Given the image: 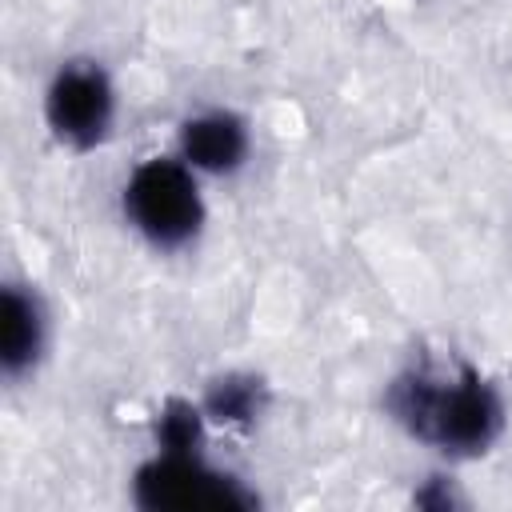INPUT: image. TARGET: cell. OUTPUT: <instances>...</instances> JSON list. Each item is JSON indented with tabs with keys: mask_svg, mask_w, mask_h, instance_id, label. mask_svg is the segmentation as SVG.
Segmentation results:
<instances>
[{
	"mask_svg": "<svg viewBox=\"0 0 512 512\" xmlns=\"http://www.w3.org/2000/svg\"><path fill=\"white\" fill-rule=\"evenodd\" d=\"M388 416L420 444L480 456L504 432V400L472 364H412L384 392Z\"/></svg>",
	"mask_w": 512,
	"mask_h": 512,
	"instance_id": "6da1fadb",
	"label": "cell"
},
{
	"mask_svg": "<svg viewBox=\"0 0 512 512\" xmlns=\"http://www.w3.org/2000/svg\"><path fill=\"white\" fill-rule=\"evenodd\" d=\"M124 216L156 248H184L204 224V196L188 160L152 156L124 180Z\"/></svg>",
	"mask_w": 512,
	"mask_h": 512,
	"instance_id": "7a4b0ae2",
	"label": "cell"
},
{
	"mask_svg": "<svg viewBox=\"0 0 512 512\" xmlns=\"http://www.w3.org/2000/svg\"><path fill=\"white\" fill-rule=\"evenodd\" d=\"M132 500L148 512H248L256 492L200 452H156L132 476Z\"/></svg>",
	"mask_w": 512,
	"mask_h": 512,
	"instance_id": "3957f363",
	"label": "cell"
},
{
	"mask_svg": "<svg viewBox=\"0 0 512 512\" xmlns=\"http://www.w3.org/2000/svg\"><path fill=\"white\" fill-rule=\"evenodd\" d=\"M112 112H116V96L100 64L72 60L52 76L44 96V120L60 144L76 152L96 148L112 128Z\"/></svg>",
	"mask_w": 512,
	"mask_h": 512,
	"instance_id": "277c9868",
	"label": "cell"
},
{
	"mask_svg": "<svg viewBox=\"0 0 512 512\" xmlns=\"http://www.w3.org/2000/svg\"><path fill=\"white\" fill-rule=\"evenodd\" d=\"M180 156L200 172H236L248 156V128L232 112H200L180 124Z\"/></svg>",
	"mask_w": 512,
	"mask_h": 512,
	"instance_id": "5b68a950",
	"label": "cell"
},
{
	"mask_svg": "<svg viewBox=\"0 0 512 512\" xmlns=\"http://www.w3.org/2000/svg\"><path fill=\"white\" fill-rule=\"evenodd\" d=\"M44 348V308L32 288L8 284L4 288V332H0V368L4 376H24Z\"/></svg>",
	"mask_w": 512,
	"mask_h": 512,
	"instance_id": "8992f818",
	"label": "cell"
},
{
	"mask_svg": "<svg viewBox=\"0 0 512 512\" xmlns=\"http://www.w3.org/2000/svg\"><path fill=\"white\" fill-rule=\"evenodd\" d=\"M264 408V388L256 376H244V372H228L220 380H212L208 396H204V412L224 420V424H252Z\"/></svg>",
	"mask_w": 512,
	"mask_h": 512,
	"instance_id": "52a82bcc",
	"label": "cell"
},
{
	"mask_svg": "<svg viewBox=\"0 0 512 512\" xmlns=\"http://www.w3.org/2000/svg\"><path fill=\"white\" fill-rule=\"evenodd\" d=\"M204 436V412L188 400H168L156 416V444L160 452H196Z\"/></svg>",
	"mask_w": 512,
	"mask_h": 512,
	"instance_id": "ba28073f",
	"label": "cell"
}]
</instances>
